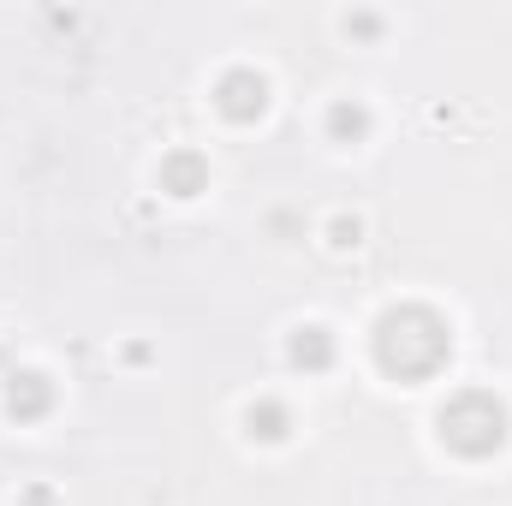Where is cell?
<instances>
[{
	"instance_id": "1",
	"label": "cell",
	"mask_w": 512,
	"mask_h": 506,
	"mask_svg": "<svg viewBox=\"0 0 512 506\" xmlns=\"http://www.w3.org/2000/svg\"><path fill=\"white\" fill-rule=\"evenodd\" d=\"M447 358V328L429 310H399L382 322V364L399 376H429Z\"/></svg>"
},
{
	"instance_id": "2",
	"label": "cell",
	"mask_w": 512,
	"mask_h": 506,
	"mask_svg": "<svg viewBox=\"0 0 512 506\" xmlns=\"http://www.w3.org/2000/svg\"><path fill=\"white\" fill-rule=\"evenodd\" d=\"M441 435L459 447V453H495L501 447V435H507V417H501V405L489 399V393H465V399H453L447 411H441Z\"/></svg>"
},
{
	"instance_id": "3",
	"label": "cell",
	"mask_w": 512,
	"mask_h": 506,
	"mask_svg": "<svg viewBox=\"0 0 512 506\" xmlns=\"http://www.w3.org/2000/svg\"><path fill=\"white\" fill-rule=\"evenodd\" d=\"M227 114L233 120H251L256 108H262V78H251V72H239V78H227Z\"/></svg>"
},
{
	"instance_id": "4",
	"label": "cell",
	"mask_w": 512,
	"mask_h": 506,
	"mask_svg": "<svg viewBox=\"0 0 512 506\" xmlns=\"http://www.w3.org/2000/svg\"><path fill=\"white\" fill-rule=\"evenodd\" d=\"M292 352H298V364H304V358H310V364H328V340H322L316 328H310V340H298Z\"/></svg>"
},
{
	"instance_id": "5",
	"label": "cell",
	"mask_w": 512,
	"mask_h": 506,
	"mask_svg": "<svg viewBox=\"0 0 512 506\" xmlns=\"http://www.w3.org/2000/svg\"><path fill=\"white\" fill-rule=\"evenodd\" d=\"M173 185H179V197H191V185H197V167H191V161H173Z\"/></svg>"
}]
</instances>
